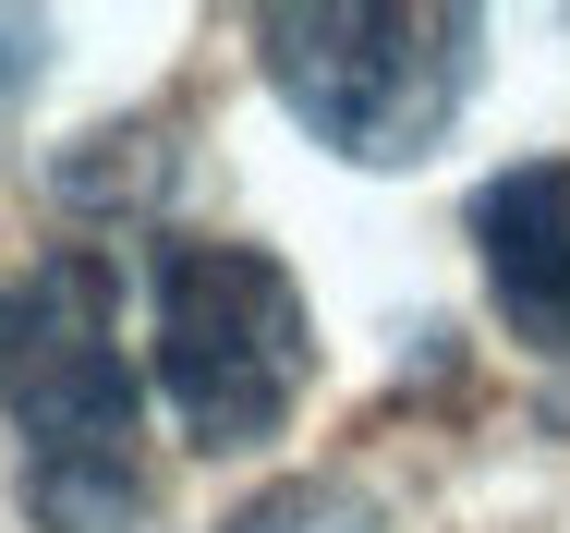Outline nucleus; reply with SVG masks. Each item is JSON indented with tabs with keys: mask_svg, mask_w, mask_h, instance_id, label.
Listing matches in <instances>:
<instances>
[{
	"mask_svg": "<svg viewBox=\"0 0 570 533\" xmlns=\"http://www.w3.org/2000/svg\"><path fill=\"white\" fill-rule=\"evenodd\" d=\"M24 73H37V24H12V12H0V98H12Z\"/></svg>",
	"mask_w": 570,
	"mask_h": 533,
	"instance_id": "nucleus-6",
	"label": "nucleus"
},
{
	"mask_svg": "<svg viewBox=\"0 0 570 533\" xmlns=\"http://www.w3.org/2000/svg\"><path fill=\"white\" fill-rule=\"evenodd\" d=\"M255 73L328 158L413 170L485 73V24L450 0H292L255 12Z\"/></svg>",
	"mask_w": 570,
	"mask_h": 533,
	"instance_id": "nucleus-2",
	"label": "nucleus"
},
{
	"mask_svg": "<svg viewBox=\"0 0 570 533\" xmlns=\"http://www.w3.org/2000/svg\"><path fill=\"white\" fill-rule=\"evenodd\" d=\"M473 255H485V292L498 316L522 327L534 352L570 339V158H522L473 195Z\"/></svg>",
	"mask_w": 570,
	"mask_h": 533,
	"instance_id": "nucleus-4",
	"label": "nucleus"
},
{
	"mask_svg": "<svg viewBox=\"0 0 570 533\" xmlns=\"http://www.w3.org/2000/svg\"><path fill=\"white\" fill-rule=\"evenodd\" d=\"M316 376V316H304V279L255 243H170L158 255V401L183 448L243 461L292 425Z\"/></svg>",
	"mask_w": 570,
	"mask_h": 533,
	"instance_id": "nucleus-3",
	"label": "nucleus"
},
{
	"mask_svg": "<svg viewBox=\"0 0 570 533\" xmlns=\"http://www.w3.org/2000/svg\"><path fill=\"white\" fill-rule=\"evenodd\" d=\"M110 255L61 243L37 279L0 292V413L24 436V522L37 533H134L146 448H134V364L110 339Z\"/></svg>",
	"mask_w": 570,
	"mask_h": 533,
	"instance_id": "nucleus-1",
	"label": "nucleus"
},
{
	"mask_svg": "<svg viewBox=\"0 0 570 533\" xmlns=\"http://www.w3.org/2000/svg\"><path fill=\"white\" fill-rule=\"evenodd\" d=\"M219 533H389V510H376L352 473H292V485H267V497H243Z\"/></svg>",
	"mask_w": 570,
	"mask_h": 533,
	"instance_id": "nucleus-5",
	"label": "nucleus"
}]
</instances>
